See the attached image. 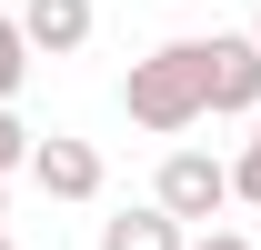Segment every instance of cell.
Wrapping results in <instances>:
<instances>
[{"label": "cell", "mask_w": 261, "mask_h": 250, "mask_svg": "<svg viewBox=\"0 0 261 250\" xmlns=\"http://www.w3.org/2000/svg\"><path fill=\"white\" fill-rule=\"evenodd\" d=\"M121 110L141 130H191L201 110H211V100H201V40H161V50H151V60H130V80H121Z\"/></svg>", "instance_id": "cell-1"}, {"label": "cell", "mask_w": 261, "mask_h": 250, "mask_svg": "<svg viewBox=\"0 0 261 250\" xmlns=\"http://www.w3.org/2000/svg\"><path fill=\"white\" fill-rule=\"evenodd\" d=\"M231 200H251V210H261V110H251V140H241V160H231Z\"/></svg>", "instance_id": "cell-9"}, {"label": "cell", "mask_w": 261, "mask_h": 250, "mask_svg": "<svg viewBox=\"0 0 261 250\" xmlns=\"http://www.w3.org/2000/svg\"><path fill=\"white\" fill-rule=\"evenodd\" d=\"M100 250H191V220H171L161 200H141V210L100 220Z\"/></svg>", "instance_id": "cell-6"}, {"label": "cell", "mask_w": 261, "mask_h": 250, "mask_svg": "<svg viewBox=\"0 0 261 250\" xmlns=\"http://www.w3.org/2000/svg\"><path fill=\"white\" fill-rule=\"evenodd\" d=\"M0 200H10V180H0Z\"/></svg>", "instance_id": "cell-13"}, {"label": "cell", "mask_w": 261, "mask_h": 250, "mask_svg": "<svg viewBox=\"0 0 261 250\" xmlns=\"http://www.w3.org/2000/svg\"><path fill=\"white\" fill-rule=\"evenodd\" d=\"M31 150H40V130L20 120L10 100H0V180H10V170H31Z\"/></svg>", "instance_id": "cell-8"}, {"label": "cell", "mask_w": 261, "mask_h": 250, "mask_svg": "<svg viewBox=\"0 0 261 250\" xmlns=\"http://www.w3.org/2000/svg\"><path fill=\"white\" fill-rule=\"evenodd\" d=\"M201 100H211V120H251L261 110V40L251 30H211L201 40Z\"/></svg>", "instance_id": "cell-2"}, {"label": "cell", "mask_w": 261, "mask_h": 250, "mask_svg": "<svg viewBox=\"0 0 261 250\" xmlns=\"http://www.w3.org/2000/svg\"><path fill=\"white\" fill-rule=\"evenodd\" d=\"M0 250H20V240H10V230H0Z\"/></svg>", "instance_id": "cell-11"}, {"label": "cell", "mask_w": 261, "mask_h": 250, "mask_svg": "<svg viewBox=\"0 0 261 250\" xmlns=\"http://www.w3.org/2000/svg\"><path fill=\"white\" fill-rule=\"evenodd\" d=\"M151 200H161L171 220H201V230H211V220L231 210V160H211V150H171L161 180H151Z\"/></svg>", "instance_id": "cell-3"}, {"label": "cell", "mask_w": 261, "mask_h": 250, "mask_svg": "<svg viewBox=\"0 0 261 250\" xmlns=\"http://www.w3.org/2000/svg\"><path fill=\"white\" fill-rule=\"evenodd\" d=\"M20 30H31V50L70 60V50L91 40V0H20Z\"/></svg>", "instance_id": "cell-5"}, {"label": "cell", "mask_w": 261, "mask_h": 250, "mask_svg": "<svg viewBox=\"0 0 261 250\" xmlns=\"http://www.w3.org/2000/svg\"><path fill=\"white\" fill-rule=\"evenodd\" d=\"M251 40H261V10H251Z\"/></svg>", "instance_id": "cell-12"}, {"label": "cell", "mask_w": 261, "mask_h": 250, "mask_svg": "<svg viewBox=\"0 0 261 250\" xmlns=\"http://www.w3.org/2000/svg\"><path fill=\"white\" fill-rule=\"evenodd\" d=\"M31 60H40V50H31V30H20V10H0V100L31 80Z\"/></svg>", "instance_id": "cell-7"}, {"label": "cell", "mask_w": 261, "mask_h": 250, "mask_svg": "<svg viewBox=\"0 0 261 250\" xmlns=\"http://www.w3.org/2000/svg\"><path fill=\"white\" fill-rule=\"evenodd\" d=\"M191 250H251V240H241V230H201Z\"/></svg>", "instance_id": "cell-10"}, {"label": "cell", "mask_w": 261, "mask_h": 250, "mask_svg": "<svg viewBox=\"0 0 261 250\" xmlns=\"http://www.w3.org/2000/svg\"><path fill=\"white\" fill-rule=\"evenodd\" d=\"M31 180L50 190V200H100V150H91V140H61V130H50V140L31 150Z\"/></svg>", "instance_id": "cell-4"}]
</instances>
